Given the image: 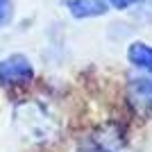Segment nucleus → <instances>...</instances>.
<instances>
[{"mask_svg":"<svg viewBox=\"0 0 152 152\" xmlns=\"http://www.w3.org/2000/svg\"><path fill=\"white\" fill-rule=\"evenodd\" d=\"M80 152H111V150H107L104 145H98V143H89V145H84Z\"/></svg>","mask_w":152,"mask_h":152,"instance_id":"obj_9","label":"nucleus"},{"mask_svg":"<svg viewBox=\"0 0 152 152\" xmlns=\"http://www.w3.org/2000/svg\"><path fill=\"white\" fill-rule=\"evenodd\" d=\"M136 5H139V9H136V18H139L141 23L152 25V0H139Z\"/></svg>","mask_w":152,"mask_h":152,"instance_id":"obj_7","label":"nucleus"},{"mask_svg":"<svg viewBox=\"0 0 152 152\" xmlns=\"http://www.w3.org/2000/svg\"><path fill=\"white\" fill-rule=\"evenodd\" d=\"M127 57L136 68H143L148 73H152V45L143 43V41H134L129 45V50H127Z\"/></svg>","mask_w":152,"mask_h":152,"instance_id":"obj_4","label":"nucleus"},{"mask_svg":"<svg viewBox=\"0 0 152 152\" xmlns=\"http://www.w3.org/2000/svg\"><path fill=\"white\" fill-rule=\"evenodd\" d=\"M66 9L75 18H95L104 16L109 5L107 0H66Z\"/></svg>","mask_w":152,"mask_h":152,"instance_id":"obj_3","label":"nucleus"},{"mask_svg":"<svg viewBox=\"0 0 152 152\" xmlns=\"http://www.w3.org/2000/svg\"><path fill=\"white\" fill-rule=\"evenodd\" d=\"M16 127L25 134L27 139H45L48 132H50V121L48 116L43 114V109L34 104V102H27V104H20L16 109Z\"/></svg>","mask_w":152,"mask_h":152,"instance_id":"obj_1","label":"nucleus"},{"mask_svg":"<svg viewBox=\"0 0 152 152\" xmlns=\"http://www.w3.org/2000/svg\"><path fill=\"white\" fill-rule=\"evenodd\" d=\"M139 2V0H107V5H111L114 9H129Z\"/></svg>","mask_w":152,"mask_h":152,"instance_id":"obj_8","label":"nucleus"},{"mask_svg":"<svg viewBox=\"0 0 152 152\" xmlns=\"http://www.w3.org/2000/svg\"><path fill=\"white\" fill-rule=\"evenodd\" d=\"M129 93H132L134 102L143 104L145 109H152V82L150 80H134Z\"/></svg>","mask_w":152,"mask_h":152,"instance_id":"obj_5","label":"nucleus"},{"mask_svg":"<svg viewBox=\"0 0 152 152\" xmlns=\"http://www.w3.org/2000/svg\"><path fill=\"white\" fill-rule=\"evenodd\" d=\"M14 18V2L12 0H0V30L7 27Z\"/></svg>","mask_w":152,"mask_h":152,"instance_id":"obj_6","label":"nucleus"},{"mask_svg":"<svg viewBox=\"0 0 152 152\" xmlns=\"http://www.w3.org/2000/svg\"><path fill=\"white\" fill-rule=\"evenodd\" d=\"M32 80H34V68L25 55H9V57L0 59V84L18 86Z\"/></svg>","mask_w":152,"mask_h":152,"instance_id":"obj_2","label":"nucleus"}]
</instances>
